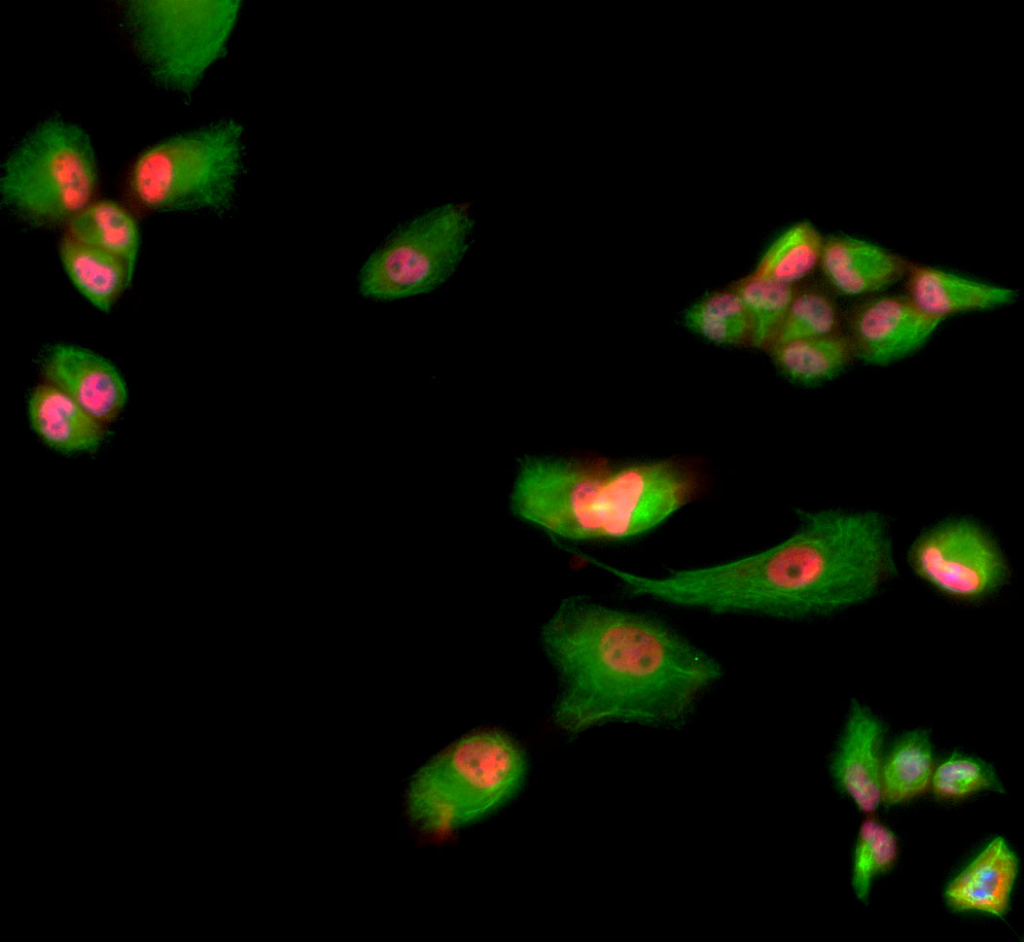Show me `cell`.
<instances>
[{"mask_svg":"<svg viewBox=\"0 0 1024 942\" xmlns=\"http://www.w3.org/2000/svg\"><path fill=\"white\" fill-rule=\"evenodd\" d=\"M242 132L223 120L149 147L129 173L132 199L149 211H227L242 171Z\"/></svg>","mask_w":1024,"mask_h":942,"instance_id":"5","label":"cell"},{"mask_svg":"<svg viewBox=\"0 0 1024 942\" xmlns=\"http://www.w3.org/2000/svg\"><path fill=\"white\" fill-rule=\"evenodd\" d=\"M915 572L942 593L965 600L995 591L1007 573L991 536L967 519L945 521L921 535L912 546Z\"/></svg>","mask_w":1024,"mask_h":942,"instance_id":"9","label":"cell"},{"mask_svg":"<svg viewBox=\"0 0 1024 942\" xmlns=\"http://www.w3.org/2000/svg\"><path fill=\"white\" fill-rule=\"evenodd\" d=\"M933 755L929 736L915 730L902 736L882 762L881 800L885 806L923 793L931 783Z\"/></svg>","mask_w":1024,"mask_h":942,"instance_id":"20","label":"cell"},{"mask_svg":"<svg viewBox=\"0 0 1024 942\" xmlns=\"http://www.w3.org/2000/svg\"><path fill=\"white\" fill-rule=\"evenodd\" d=\"M733 289L748 315L750 343L759 349H770L796 288L751 273L740 279Z\"/></svg>","mask_w":1024,"mask_h":942,"instance_id":"22","label":"cell"},{"mask_svg":"<svg viewBox=\"0 0 1024 942\" xmlns=\"http://www.w3.org/2000/svg\"><path fill=\"white\" fill-rule=\"evenodd\" d=\"M905 296L926 317L941 323L950 316L995 309L1015 301L1017 293L936 267L911 263Z\"/></svg>","mask_w":1024,"mask_h":942,"instance_id":"13","label":"cell"},{"mask_svg":"<svg viewBox=\"0 0 1024 942\" xmlns=\"http://www.w3.org/2000/svg\"><path fill=\"white\" fill-rule=\"evenodd\" d=\"M98 183L91 141L79 126L50 118L11 152L2 169L3 204L37 226L68 223L93 202Z\"/></svg>","mask_w":1024,"mask_h":942,"instance_id":"6","label":"cell"},{"mask_svg":"<svg viewBox=\"0 0 1024 942\" xmlns=\"http://www.w3.org/2000/svg\"><path fill=\"white\" fill-rule=\"evenodd\" d=\"M66 235L117 256L134 271L139 229L133 215L119 203L93 201L66 224Z\"/></svg>","mask_w":1024,"mask_h":942,"instance_id":"19","label":"cell"},{"mask_svg":"<svg viewBox=\"0 0 1024 942\" xmlns=\"http://www.w3.org/2000/svg\"><path fill=\"white\" fill-rule=\"evenodd\" d=\"M884 729L863 705L854 703L833 762L840 788L864 812L874 811L881 801V749Z\"/></svg>","mask_w":1024,"mask_h":942,"instance_id":"14","label":"cell"},{"mask_svg":"<svg viewBox=\"0 0 1024 942\" xmlns=\"http://www.w3.org/2000/svg\"><path fill=\"white\" fill-rule=\"evenodd\" d=\"M911 262L851 236L824 239L819 268L829 289L857 297L881 292L906 277Z\"/></svg>","mask_w":1024,"mask_h":942,"instance_id":"12","label":"cell"},{"mask_svg":"<svg viewBox=\"0 0 1024 942\" xmlns=\"http://www.w3.org/2000/svg\"><path fill=\"white\" fill-rule=\"evenodd\" d=\"M474 222L462 204H445L400 227L366 261L361 294L393 301L427 294L445 284L466 255Z\"/></svg>","mask_w":1024,"mask_h":942,"instance_id":"8","label":"cell"},{"mask_svg":"<svg viewBox=\"0 0 1024 942\" xmlns=\"http://www.w3.org/2000/svg\"><path fill=\"white\" fill-rule=\"evenodd\" d=\"M45 382L57 387L99 422L114 421L127 401L125 382L104 357L76 345L56 344L42 362Z\"/></svg>","mask_w":1024,"mask_h":942,"instance_id":"11","label":"cell"},{"mask_svg":"<svg viewBox=\"0 0 1024 942\" xmlns=\"http://www.w3.org/2000/svg\"><path fill=\"white\" fill-rule=\"evenodd\" d=\"M28 416L41 440L61 453L93 452L106 437L103 423L47 382L31 392Z\"/></svg>","mask_w":1024,"mask_h":942,"instance_id":"16","label":"cell"},{"mask_svg":"<svg viewBox=\"0 0 1024 942\" xmlns=\"http://www.w3.org/2000/svg\"><path fill=\"white\" fill-rule=\"evenodd\" d=\"M1017 870L1015 853L1002 837H997L949 884L947 903L958 912L978 911L1002 917L1009 908Z\"/></svg>","mask_w":1024,"mask_h":942,"instance_id":"15","label":"cell"},{"mask_svg":"<svg viewBox=\"0 0 1024 942\" xmlns=\"http://www.w3.org/2000/svg\"><path fill=\"white\" fill-rule=\"evenodd\" d=\"M769 350L776 367L785 377L806 386L835 378L854 358L845 333L789 340L775 344Z\"/></svg>","mask_w":1024,"mask_h":942,"instance_id":"18","label":"cell"},{"mask_svg":"<svg viewBox=\"0 0 1024 942\" xmlns=\"http://www.w3.org/2000/svg\"><path fill=\"white\" fill-rule=\"evenodd\" d=\"M843 324L830 289L816 284L796 288L773 345L794 339L839 335L844 333Z\"/></svg>","mask_w":1024,"mask_h":942,"instance_id":"23","label":"cell"},{"mask_svg":"<svg viewBox=\"0 0 1024 942\" xmlns=\"http://www.w3.org/2000/svg\"><path fill=\"white\" fill-rule=\"evenodd\" d=\"M931 784L934 794L941 799L964 798L981 790L1002 791L996 773L988 763L954 754L933 772Z\"/></svg>","mask_w":1024,"mask_h":942,"instance_id":"26","label":"cell"},{"mask_svg":"<svg viewBox=\"0 0 1024 942\" xmlns=\"http://www.w3.org/2000/svg\"><path fill=\"white\" fill-rule=\"evenodd\" d=\"M526 772L524 753L507 735L469 734L412 776L405 795L406 815L424 834L451 833L507 804L521 789Z\"/></svg>","mask_w":1024,"mask_h":942,"instance_id":"4","label":"cell"},{"mask_svg":"<svg viewBox=\"0 0 1024 942\" xmlns=\"http://www.w3.org/2000/svg\"><path fill=\"white\" fill-rule=\"evenodd\" d=\"M697 488L670 461L612 465L531 458L521 464L511 505L515 515L573 541H625L659 526Z\"/></svg>","mask_w":1024,"mask_h":942,"instance_id":"3","label":"cell"},{"mask_svg":"<svg viewBox=\"0 0 1024 942\" xmlns=\"http://www.w3.org/2000/svg\"><path fill=\"white\" fill-rule=\"evenodd\" d=\"M542 642L560 678L554 720L571 734L611 721H675L721 675L664 625L580 598L561 603Z\"/></svg>","mask_w":1024,"mask_h":942,"instance_id":"1","label":"cell"},{"mask_svg":"<svg viewBox=\"0 0 1024 942\" xmlns=\"http://www.w3.org/2000/svg\"><path fill=\"white\" fill-rule=\"evenodd\" d=\"M823 242L811 223L797 222L770 244L753 273L795 287L819 267Z\"/></svg>","mask_w":1024,"mask_h":942,"instance_id":"21","label":"cell"},{"mask_svg":"<svg viewBox=\"0 0 1024 942\" xmlns=\"http://www.w3.org/2000/svg\"><path fill=\"white\" fill-rule=\"evenodd\" d=\"M59 255L75 288L103 312L112 308L133 274L117 256L78 242L66 234L60 242Z\"/></svg>","mask_w":1024,"mask_h":942,"instance_id":"17","label":"cell"},{"mask_svg":"<svg viewBox=\"0 0 1024 942\" xmlns=\"http://www.w3.org/2000/svg\"><path fill=\"white\" fill-rule=\"evenodd\" d=\"M687 326L718 345L750 342V324L744 304L734 289L701 298L686 313Z\"/></svg>","mask_w":1024,"mask_h":942,"instance_id":"24","label":"cell"},{"mask_svg":"<svg viewBox=\"0 0 1024 942\" xmlns=\"http://www.w3.org/2000/svg\"><path fill=\"white\" fill-rule=\"evenodd\" d=\"M633 596L714 613L784 618L826 614L862 602L874 578L867 537L838 510L803 512L798 530L764 551L661 578L615 569Z\"/></svg>","mask_w":1024,"mask_h":942,"instance_id":"2","label":"cell"},{"mask_svg":"<svg viewBox=\"0 0 1024 942\" xmlns=\"http://www.w3.org/2000/svg\"><path fill=\"white\" fill-rule=\"evenodd\" d=\"M240 5L235 0L130 1L126 26L151 78L190 94L225 54Z\"/></svg>","mask_w":1024,"mask_h":942,"instance_id":"7","label":"cell"},{"mask_svg":"<svg viewBox=\"0 0 1024 942\" xmlns=\"http://www.w3.org/2000/svg\"><path fill=\"white\" fill-rule=\"evenodd\" d=\"M939 325L923 315L905 295H876L850 309L844 333L854 358L884 366L921 349Z\"/></svg>","mask_w":1024,"mask_h":942,"instance_id":"10","label":"cell"},{"mask_svg":"<svg viewBox=\"0 0 1024 942\" xmlns=\"http://www.w3.org/2000/svg\"><path fill=\"white\" fill-rule=\"evenodd\" d=\"M897 853L896 838L891 830L874 819L861 825L853 862L852 885L856 896L865 901L874 876L892 866Z\"/></svg>","mask_w":1024,"mask_h":942,"instance_id":"25","label":"cell"}]
</instances>
